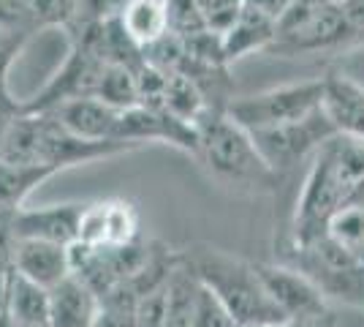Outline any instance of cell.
<instances>
[{"label": "cell", "mask_w": 364, "mask_h": 327, "mask_svg": "<svg viewBox=\"0 0 364 327\" xmlns=\"http://www.w3.org/2000/svg\"><path fill=\"white\" fill-rule=\"evenodd\" d=\"M364 177V145L332 137L313 153L302 194L294 213V246H307L329 234L332 218L343 210L356 183Z\"/></svg>", "instance_id": "1"}, {"label": "cell", "mask_w": 364, "mask_h": 327, "mask_svg": "<svg viewBox=\"0 0 364 327\" xmlns=\"http://www.w3.org/2000/svg\"><path fill=\"white\" fill-rule=\"evenodd\" d=\"M136 150L131 142H92L76 137L52 112H22L0 142V158L19 164H38L52 170H68L101 158L120 156Z\"/></svg>", "instance_id": "2"}, {"label": "cell", "mask_w": 364, "mask_h": 327, "mask_svg": "<svg viewBox=\"0 0 364 327\" xmlns=\"http://www.w3.org/2000/svg\"><path fill=\"white\" fill-rule=\"evenodd\" d=\"M193 270L201 284L220 297V303L226 306L237 325H289V316L280 311V306L267 292L256 262H245L240 256L207 249L196 256Z\"/></svg>", "instance_id": "3"}, {"label": "cell", "mask_w": 364, "mask_h": 327, "mask_svg": "<svg viewBox=\"0 0 364 327\" xmlns=\"http://www.w3.org/2000/svg\"><path fill=\"white\" fill-rule=\"evenodd\" d=\"M196 156L218 180L237 186H267L274 180V172L261 158L250 131L226 112H207L196 123Z\"/></svg>", "instance_id": "4"}, {"label": "cell", "mask_w": 364, "mask_h": 327, "mask_svg": "<svg viewBox=\"0 0 364 327\" xmlns=\"http://www.w3.org/2000/svg\"><path fill=\"white\" fill-rule=\"evenodd\" d=\"M359 33L364 31L356 28L348 11L332 0H294L277 19V33L267 52H277L283 58L316 55L346 47Z\"/></svg>", "instance_id": "5"}, {"label": "cell", "mask_w": 364, "mask_h": 327, "mask_svg": "<svg viewBox=\"0 0 364 327\" xmlns=\"http://www.w3.org/2000/svg\"><path fill=\"white\" fill-rule=\"evenodd\" d=\"M323 104V77L286 82L250 95H237L226 107V115L247 131H264L274 125L302 120L318 112Z\"/></svg>", "instance_id": "6"}, {"label": "cell", "mask_w": 364, "mask_h": 327, "mask_svg": "<svg viewBox=\"0 0 364 327\" xmlns=\"http://www.w3.org/2000/svg\"><path fill=\"white\" fill-rule=\"evenodd\" d=\"M296 267L310 276L323 297L364 306V262L332 234H323L307 246H294Z\"/></svg>", "instance_id": "7"}, {"label": "cell", "mask_w": 364, "mask_h": 327, "mask_svg": "<svg viewBox=\"0 0 364 327\" xmlns=\"http://www.w3.org/2000/svg\"><path fill=\"white\" fill-rule=\"evenodd\" d=\"M71 251V273L79 276L98 297L117 289L125 281H134L139 273L150 267V254L136 246H90L76 240L68 246Z\"/></svg>", "instance_id": "8"}, {"label": "cell", "mask_w": 364, "mask_h": 327, "mask_svg": "<svg viewBox=\"0 0 364 327\" xmlns=\"http://www.w3.org/2000/svg\"><path fill=\"white\" fill-rule=\"evenodd\" d=\"M250 137L256 142L261 158L277 175V172H286L291 167H296L302 158L313 156L323 142L337 137V131H334L332 120L326 118V112L321 107L318 112L307 115L302 120L264 128V131H250Z\"/></svg>", "instance_id": "9"}, {"label": "cell", "mask_w": 364, "mask_h": 327, "mask_svg": "<svg viewBox=\"0 0 364 327\" xmlns=\"http://www.w3.org/2000/svg\"><path fill=\"white\" fill-rule=\"evenodd\" d=\"M117 140L131 142V145H147V142H158V145H171L177 150L193 153L198 150V131L196 125L185 123L180 118H174L166 109L155 107H131L122 109L120 123H117Z\"/></svg>", "instance_id": "10"}, {"label": "cell", "mask_w": 364, "mask_h": 327, "mask_svg": "<svg viewBox=\"0 0 364 327\" xmlns=\"http://www.w3.org/2000/svg\"><path fill=\"white\" fill-rule=\"evenodd\" d=\"M256 270L261 281H264L269 297L280 306V311L289 316V322L291 319H307V316L326 313L323 292L313 284L310 276H304L299 267L256 262Z\"/></svg>", "instance_id": "11"}, {"label": "cell", "mask_w": 364, "mask_h": 327, "mask_svg": "<svg viewBox=\"0 0 364 327\" xmlns=\"http://www.w3.org/2000/svg\"><path fill=\"white\" fill-rule=\"evenodd\" d=\"M85 213L82 202H58L44 207H16L11 210L16 240H52L71 246L79 240V218Z\"/></svg>", "instance_id": "12"}, {"label": "cell", "mask_w": 364, "mask_h": 327, "mask_svg": "<svg viewBox=\"0 0 364 327\" xmlns=\"http://www.w3.org/2000/svg\"><path fill=\"white\" fill-rule=\"evenodd\" d=\"M323 112L340 137L364 145V85L343 71L323 77Z\"/></svg>", "instance_id": "13"}, {"label": "cell", "mask_w": 364, "mask_h": 327, "mask_svg": "<svg viewBox=\"0 0 364 327\" xmlns=\"http://www.w3.org/2000/svg\"><path fill=\"white\" fill-rule=\"evenodd\" d=\"M49 112L68 131H74L76 137H82V140H92V142L117 140V123H120L122 109L112 107V104L95 98V95L63 101V104H58V107L49 109Z\"/></svg>", "instance_id": "14"}, {"label": "cell", "mask_w": 364, "mask_h": 327, "mask_svg": "<svg viewBox=\"0 0 364 327\" xmlns=\"http://www.w3.org/2000/svg\"><path fill=\"white\" fill-rule=\"evenodd\" d=\"M14 270L52 289L71 276V251L52 240H16Z\"/></svg>", "instance_id": "15"}, {"label": "cell", "mask_w": 364, "mask_h": 327, "mask_svg": "<svg viewBox=\"0 0 364 327\" xmlns=\"http://www.w3.org/2000/svg\"><path fill=\"white\" fill-rule=\"evenodd\" d=\"M274 33H277V19L245 3L242 11L237 14V19L220 36L223 58L231 66V63L242 61V58L253 55V52H267V49L272 47Z\"/></svg>", "instance_id": "16"}, {"label": "cell", "mask_w": 364, "mask_h": 327, "mask_svg": "<svg viewBox=\"0 0 364 327\" xmlns=\"http://www.w3.org/2000/svg\"><path fill=\"white\" fill-rule=\"evenodd\" d=\"M98 308L101 297L74 273L49 289V327H92Z\"/></svg>", "instance_id": "17"}, {"label": "cell", "mask_w": 364, "mask_h": 327, "mask_svg": "<svg viewBox=\"0 0 364 327\" xmlns=\"http://www.w3.org/2000/svg\"><path fill=\"white\" fill-rule=\"evenodd\" d=\"M9 313L19 327H49V289L9 270Z\"/></svg>", "instance_id": "18"}, {"label": "cell", "mask_w": 364, "mask_h": 327, "mask_svg": "<svg viewBox=\"0 0 364 327\" xmlns=\"http://www.w3.org/2000/svg\"><path fill=\"white\" fill-rule=\"evenodd\" d=\"M120 25L139 47H150L164 33H168L166 0H125L122 11L117 14Z\"/></svg>", "instance_id": "19"}, {"label": "cell", "mask_w": 364, "mask_h": 327, "mask_svg": "<svg viewBox=\"0 0 364 327\" xmlns=\"http://www.w3.org/2000/svg\"><path fill=\"white\" fill-rule=\"evenodd\" d=\"M58 170L38 167V164H19L0 158V210H16L44 180H49Z\"/></svg>", "instance_id": "20"}, {"label": "cell", "mask_w": 364, "mask_h": 327, "mask_svg": "<svg viewBox=\"0 0 364 327\" xmlns=\"http://www.w3.org/2000/svg\"><path fill=\"white\" fill-rule=\"evenodd\" d=\"M161 109H166L174 118H180V120L191 125H196L207 112H215L210 107V101H207V95L201 93V88L182 71H166Z\"/></svg>", "instance_id": "21"}, {"label": "cell", "mask_w": 364, "mask_h": 327, "mask_svg": "<svg viewBox=\"0 0 364 327\" xmlns=\"http://www.w3.org/2000/svg\"><path fill=\"white\" fill-rule=\"evenodd\" d=\"M198 281L196 270H185L177 267L168 273V319L166 327H193V308H196L198 295Z\"/></svg>", "instance_id": "22"}, {"label": "cell", "mask_w": 364, "mask_h": 327, "mask_svg": "<svg viewBox=\"0 0 364 327\" xmlns=\"http://www.w3.org/2000/svg\"><path fill=\"white\" fill-rule=\"evenodd\" d=\"M95 98L107 101L117 109H131L139 107V85H136V71L131 66L122 63H107L104 77L98 82Z\"/></svg>", "instance_id": "23"}, {"label": "cell", "mask_w": 364, "mask_h": 327, "mask_svg": "<svg viewBox=\"0 0 364 327\" xmlns=\"http://www.w3.org/2000/svg\"><path fill=\"white\" fill-rule=\"evenodd\" d=\"M136 297L134 281H125L117 289L101 297V308L92 327H136Z\"/></svg>", "instance_id": "24"}, {"label": "cell", "mask_w": 364, "mask_h": 327, "mask_svg": "<svg viewBox=\"0 0 364 327\" xmlns=\"http://www.w3.org/2000/svg\"><path fill=\"white\" fill-rule=\"evenodd\" d=\"M139 210L125 199L107 202V243L109 246H128L136 243Z\"/></svg>", "instance_id": "25"}, {"label": "cell", "mask_w": 364, "mask_h": 327, "mask_svg": "<svg viewBox=\"0 0 364 327\" xmlns=\"http://www.w3.org/2000/svg\"><path fill=\"white\" fill-rule=\"evenodd\" d=\"M166 19L168 33H174L182 41L196 38V36L210 31L193 0H166Z\"/></svg>", "instance_id": "26"}, {"label": "cell", "mask_w": 364, "mask_h": 327, "mask_svg": "<svg viewBox=\"0 0 364 327\" xmlns=\"http://www.w3.org/2000/svg\"><path fill=\"white\" fill-rule=\"evenodd\" d=\"M168 319V276L161 284L139 292L136 327H166Z\"/></svg>", "instance_id": "27"}, {"label": "cell", "mask_w": 364, "mask_h": 327, "mask_svg": "<svg viewBox=\"0 0 364 327\" xmlns=\"http://www.w3.org/2000/svg\"><path fill=\"white\" fill-rule=\"evenodd\" d=\"M329 234L364 262V207H343L329 224Z\"/></svg>", "instance_id": "28"}, {"label": "cell", "mask_w": 364, "mask_h": 327, "mask_svg": "<svg viewBox=\"0 0 364 327\" xmlns=\"http://www.w3.org/2000/svg\"><path fill=\"white\" fill-rule=\"evenodd\" d=\"M201 281V279H198ZM193 327H237L226 311V306L220 303V297L215 295L210 286H198L196 295V308H193Z\"/></svg>", "instance_id": "29"}, {"label": "cell", "mask_w": 364, "mask_h": 327, "mask_svg": "<svg viewBox=\"0 0 364 327\" xmlns=\"http://www.w3.org/2000/svg\"><path fill=\"white\" fill-rule=\"evenodd\" d=\"M198 6V11L204 16L207 28L218 36H223L226 28L237 19V14L242 11L245 0H193Z\"/></svg>", "instance_id": "30"}, {"label": "cell", "mask_w": 364, "mask_h": 327, "mask_svg": "<svg viewBox=\"0 0 364 327\" xmlns=\"http://www.w3.org/2000/svg\"><path fill=\"white\" fill-rule=\"evenodd\" d=\"M79 240L90 246L107 243V202L85 204V213L79 218Z\"/></svg>", "instance_id": "31"}, {"label": "cell", "mask_w": 364, "mask_h": 327, "mask_svg": "<svg viewBox=\"0 0 364 327\" xmlns=\"http://www.w3.org/2000/svg\"><path fill=\"white\" fill-rule=\"evenodd\" d=\"M25 112V101L14 98L11 88H9V71H0V142L9 134V128L14 120Z\"/></svg>", "instance_id": "32"}, {"label": "cell", "mask_w": 364, "mask_h": 327, "mask_svg": "<svg viewBox=\"0 0 364 327\" xmlns=\"http://www.w3.org/2000/svg\"><path fill=\"white\" fill-rule=\"evenodd\" d=\"M16 234L11 224V210H0V273H9L14 267Z\"/></svg>", "instance_id": "33"}, {"label": "cell", "mask_w": 364, "mask_h": 327, "mask_svg": "<svg viewBox=\"0 0 364 327\" xmlns=\"http://www.w3.org/2000/svg\"><path fill=\"white\" fill-rule=\"evenodd\" d=\"M245 3L253 6V9H258V11H264V14L274 16V19H280L294 0H245Z\"/></svg>", "instance_id": "34"}, {"label": "cell", "mask_w": 364, "mask_h": 327, "mask_svg": "<svg viewBox=\"0 0 364 327\" xmlns=\"http://www.w3.org/2000/svg\"><path fill=\"white\" fill-rule=\"evenodd\" d=\"M286 327H337L334 325V316L329 311L318 313V316H307V319H291Z\"/></svg>", "instance_id": "35"}, {"label": "cell", "mask_w": 364, "mask_h": 327, "mask_svg": "<svg viewBox=\"0 0 364 327\" xmlns=\"http://www.w3.org/2000/svg\"><path fill=\"white\" fill-rule=\"evenodd\" d=\"M9 308V273H0V311Z\"/></svg>", "instance_id": "36"}, {"label": "cell", "mask_w": 364, "mask_h": 327, "mask_svg": "<svg viewBox=\"0 0 364 327\" xmlns=\"http://www.w3.org/2000/svg\"><path fill=\"white\" fill-rule=\"evenodd\" d=\"M0 327H19L14 322V316L9 313V308H6V311H0Z\"/></svg>", "instance_id": "37"}, {"label": "cell", "mask_w": 364, "mask_h": 327, "mask_svg": "<svg viewBox=\"0 0 364 327\" xmlns=\"http://www.w3.org/2000/svg\"><path fill=\"white\" fill-rule=\"evenodd\" d=\"M237 327H269V325H237Z\"/></svg>", "instance_id": "38"}]
</instances>
